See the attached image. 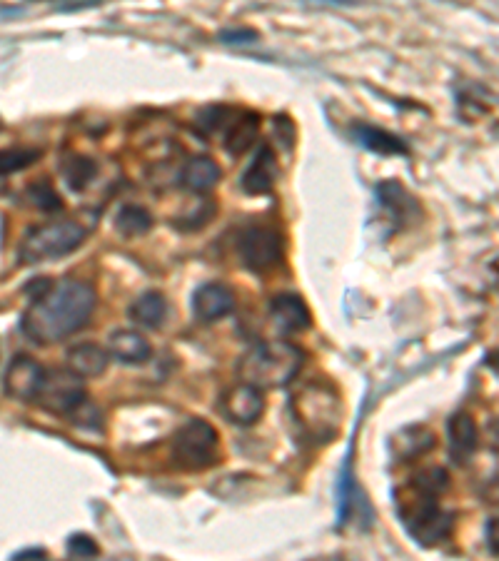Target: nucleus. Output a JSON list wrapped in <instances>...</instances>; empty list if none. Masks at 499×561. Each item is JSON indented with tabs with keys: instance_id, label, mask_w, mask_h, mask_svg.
<instances>
[{
	"instance_id": "obj_7",
	"label": "nucleus",
	"mask_w": 499,
	"mask_h": 561,
	"mask_svg": "<svg viewBox=\"0 0 499 561\" xmlns=\"http://www.w3.org/2000/svg\"><path fill=\"white\" fill-rule=\"evenodd\" d=\"M238 255L240 262H243L250 272L262 275V272L275 270L282 262L285 240H282L280 232L272 230V227L252 225L238 237Z\"/></svg>"
},
{
	"instance_id": "obj_30",
	"label": "nucleus",
	"mask_w": 499,
	"mask_h": 561,
	"mask_svg": "<svg viewBox=\"0 0 499 561\" xmlns=\"http://www.w3.org/2000/svg\"><path fill=\"white\" fill-rule=\"evenodd\" d=\"M322 561H330V559H322Z\"/></svg>"
},
{
	"instance_id": "obj_9",
	"label": "nucleus",
	"mask_w": 499,
	"mask_h": 561,
	"mask_svg": "<svg viewBox=\"0 0 499 561\" xmlns=\"http://www.w3.org/2000/svg\"><path fill=\"white\" fill-rule=\"evenodd\" d=\"M45 370L40 367L38 360H33L30 355H18L5 370L3 387L5 394L18 402H30V399H38L40 387H43Z\"/></svg>"
},
{
	"instance_id": "obj_11",
	"label": "nucleus",
	"mask_w": 499,
	"mask_h": 561,
	"mask_svg": "<svg viewBox=\"0 0 499 561\" xmlns=\"http://www.w3.org/2000/svg\"><path fill=\"white\" fill-rule=\"evenodd\" d=\"M235 310V295L223 282H205L193 295V312L200 322H218Z\"/></svg>"
},
{
	"instance_id": "obj_26",
	"label": "nucleus",
	"mask_w": 499,
	"mask_h": 561,
	"mask_svg": "<svg viewBox=\"0 0 499 561\" xmlns=\"http://www.w3.org/2000/svg\"><path fill=\"white\" fill-rule=\"evenodd\" d=\"M40 150L38 148H10V150H0V175H13L20 173V170L30 168L40 160Z\"/></svg>"
},
{
	"instance_id": "obj_23",
	"label": "nucleus",
	"mask_w": 499,
	"mask_h": 561,
	"mask_svg": "<svg viewBox=\"0 0 499 561\" xmlns=\"http://www.w3.org/2000/svg\"><path fill=\"white\" fill-rule=\"evenodd\" d=\"M115 230L123 237H140L153 230V215L140 205H123L115 215Z\"/></svg>"
},
{
	"instance_id": "obj_2",
	"label": "nucleus",
	"mask_w": 499,
	"mask_h": 561,
	"mask_svg": "<svg viewBox=\"0 0 499 561\" xmlns=\"http://www.w3.org/2000/svg\"><path fill=\"white\" fill-rule=\"evenodd\" d=\"M302 362H305V352L292 342H260L240 357L238 374L243 384H250L262 392V389L290 384L300 374Z\"/></svg>"
},
{
	"instance_id": "obj_3",
	"label": "nucleus",
	"mask_w": 499,
	"mask_h": 561,
	"mask_svg": "<svg viewBox=\"0 0 499 561\" xmlns=\"http://www.w3.org/2000/svg\"><path fill=\"white\" fill-rule=\"evenodd\" d=\"M395 504L407 534L420 547H437V544L450 537L452 514L440 507L437 497L417 492V489L407 484L405 489L395 492Z\"/></svg>"
},
{
	"instance_id": "obj_13",
	"label": "nucleus",
	"mask_w": 499,
	"mask_h": 561,
	"mask_svg": "<svg viewBox=\"0 0 499 561\" xmlns=\"http://www.w3.org/2000/svg\"><path fill=\"white\" fill-rule=\"evenodd\" d=\"M277 180V160L275 153H272L270 145H260L257 153L252 155L250 165L245 168L243 178H240V185H243V192L248 195H267L272 190Z\"/></svg>"
},
{
	"instance_id": "obj_25",
	"label": "nucleus",
	"mask_w": 499,
	"mask_h": 561,
	"mask_svg": "<svg viewBox=\"0 0 499 561\" xmlns=\"http://www.w3.org/2000/svg\"><path fill=\"white\" fill-rule=\"evenodd\" d=\"M407 484H410L412 489H417V492L430 494V497H442V494L450 489V474L442 467H425Z\"/></svg>"
},
{
	"instance_id": "obj_19",
	"label": "nucleus",
	"mask_w": 499,
	"mask_h": 561,
	"mask_svg": "<svg viewBox=\"0 0 499 561\" xmlns=\"http://www.w3.org/2000/svg\"><path fill=\"white\" fill-rule=\"evenodd\" d=\"M128 317L145 330H158L168 317V300L163 292H145L128 307Z\"/></svg>"
},
{
	"instance_id": "obj_5",
	"label": "nucleus",
	"mask_w": 499,
	"mask_h": 561,
	"mask_svg": "<svg viewBox=\"0 0 499 561\" xmlns=\"http://www.w3.org/2000/svg\"><path fill=\"white\" fill-rule=\"evenodd\" d=\"M85 240V227L78 222H48V225L30 227L18 247V260L23 265H43V262L60 260L78 250Z\"/></svg>"
},
{
	"instance_id": "obj_6",
	"label": "nucleus",
	"mask_w": 499,
	"mask_h": 561,
	"mask_svg": "<svg viewBox=\"0 0 499 561\" xmlns=\"http://www.w3.org/2000/svg\"><path fill=\"white\" fill-rule=\"evenodd\" d=\"M170 459L183 472H205L220 462V434L205 419H188L170 442Z\"/></svg>"
},
{
	"instance_id": "obj_10",
	"label": "nucleus",
	"mask_w": 499,
	"mask_h": 561,
	"mask_svg": "<svg viewBox=\"0 0 499 561\" xmlns=\"http://www.w3.org/2000/svg\"><path fill=\"white\" fill-rule=\"evenodd\" d=\"M220 407H223V414L233 424L252 427L262 417V412H265V397H262V392L257 387L240 382L223 394Z\"/></svg>"
},
{
	"instance_id": "obj_24",
	"label": "nucleus",
	"mask_w": 499,
	"mask_h": 561,
	"mask_svg": "<svg viewBox=\"0 0 499 561\" xmlns=\"http://www.w3.org/2000/svg\"><path fill=\"white\" fill-rule=\"evenodd\" d=\"M63 175L70 190L83 192L85 187L93 183L95 175H98V163L85 158V155H73V158L63 165Z\"/></svg>"
},
{
	"instance_id": "obj_8",
	"label": "nucleus",
	"mask_w": 499,
	"mask_h": 561,
	"mask_svg": "<svg viewBox=\"0 0 499 561\" xmlns=\"http://www.w3.org/2000/svg\"><path fill=\"white\" fill-rule=\"evenodd\" d=\"M38 402L45 412L58 414V417H70L88 402L83 382L70 372H45L43 387L38 392Z\"/></svg>"
},
{
	"instance_id": "obj_15",
	"label": "nucleus",
	"mask_w": 499,
	"mask_h": 561,
	"mask_svg": "<svg viewBox=\"0 0 499 561\" xmlns=\"http://www.w3.org/2000/svg\"><path fill=\"white\" fill-rule=\"evenodd\" d=\"M377 202L387 212V217L400 227H405L407 222H412V217L420 215V205L415 202V197L397 180H387V183L377 185Z\"/></svg>"
},
{
	"instance_id": "obj_18",
	"label": "nucleus",
	"mask_w": 499,
	"mask_h": 561,
	"mask_svg": "<svg viewBox=\"0 0 499 561\" xmlns=\"http://www.w3.org/2000/svg\"><path fill=\"white\" fill-rule=\"evenodd\" d=\"M350 135L355 138V143L360 145V148L370 150V153L375 155H407L405 140L387 133V130L377 128V125L355 123L350 128Z\"/></svg>"
},
{
	"instance_id": "obj_29",
	"label": "nucleus",
	"mask_w": 499,
	"mask_h": 561,
	"mask_svg": "<svg viewBox=\"0 0 499 561\" xmlns=\"http://www.w3.org/2000/svg\"><path fill=\"white\" fill-rule=\"evenodd\" d=\"M220 40L228 45H248L252 40H257V33L248 28H233V30H223V33H220Z\"/></svg>"
},
{
	"instance_id": "obj_12",
	"label": "nucleus",
	"mask_w": 499,
	"mask_h": 561,
	"mask_svg": "<svg viewBox=\"0 0 499 561\" xmlns=\"http://www.w3.org/2000/svg\"><path fill=\"white\" fill-rule=\"evenodd\" d=\"M270 317L280 330L290 332H305L312 327V315L310 307L305 305L300 295H290V292H282V295L272 297L270 300Z\"/></svg>"
},
{
	"instance_id": "obj_21",
	"label": "nucleus",
	"mask_w": 499,
	"mask_h": 561,
	"mask_svg": "<svg viewBox=\"0 0 499 561\" xmlns=\"http://www.w3.org/2000/svg\"><path fill=\"white\" fill-rule=\"evenodd\" d=\"M260 130V115L257 113H238L233 118L230 115L228 133H225V148L230 155H243L245 150H250L252 140L257 138Z\"/></svg>"
},
{
	"instance_id": "obj_28",
	"label": "nucleus",
	"mask_w": 499,
	"mask_h": 561,
	"mask_svg": "<svg viewBox=\"0 0 499 561\" xmlns=\"http://www.w3.org/2000/svg\"><path fill=\"white\" fill-rule=\"evenodd\" d=\"M68 552L70 557L78 559L98 557V544H95V539L88 537V534H75V537L68 539Z\"/></svg>"
},
{
	"instance_id": "obj_20",
	"label": "nucleus",
	"mask_w": 499,
	"mask_h": 561,
	"mask_svg": "<svg viewBox=\"0 0 499 561\" xmlns=\"http://www.w3.org/2000/svg\"><path fill=\"white\" fill-rule=\"evenodd\" d=\"M220 178H223V170H220V165L215 163L213 158H208V155H198V158L188 160L183 173H180V183L193 192L213 190V187L220 183Z\"/></svg>"
},
{
	"instance_id": "obj_1",
	"label": "nucleus",
	"mask_w": 499,
	"mask_h": 561,
	"mask_svg": "<svg viewBox=\"0 0 499 561\" xmlns=\"http://www.w3.org/2000/svg\"><path fill=\"white\" fill-rule=\"evenodd\" d=\"M95 302L98 297L88 282H58L45 295L30 302L20 327L35 345H53L88 325L95 312Z\"/></svg>"
},
{
	"instance_id": "obj_16",
	"label": "nucleus",
	"mask_w": 499,
	"mask_h": 561,
	"mask_svg": "<svg viewBox=\"0 0 499 561\" xmlns=\"http://www.w3.org/2000/svg\"><path fill=\"white\" fill-rule=\"evenodd\" d=\"M65 362H68V372L78 379H93L108 370L110 355L93 342H83V345L70 347Z\"/></svg>"
},
{
	"instance_id": "obj_14",
	"label": "nucleus",
	"mask_w": 499,
	"mask_h": 561,
	"mask_svg": "<svg viewBox=\"0 0 499 561\" xmlns=\"http://www.w3.org/2000/svg\"><path fill=\"white\" fill-rule=\"evenodd\" d=\"M447 437H450V457L455 464H467L480 444V432L472 419V414L457 412L447 422Z\"/></svg>"
},
{
	"instance_id": "obj_17",
	"label": "nucleus",
	"mask_w": 499,
	"mask_h": 561,
	"mask_svg": "<svg viewBox=\"0 0 499 561\" xmlns=\"http://www.w3.org/2000/svg\"><path fill=\"white\" fill-rule=\"evenodd\" d=\"M108 355L125 365H143L153 357V347L140 332L118 330L108 337Z\"/></svg>"
},
{
	"instance_id": "obj_4",
	"label": "nucleus",
	"mask_w": 499,
	"mask_h": 561,
	"mask_svg": "<svg viewBox=\"0 0 499 561\" xmlns=\"http://www.w3.org/2000/svg\"><path fill=\"white\" fill-rule=\"evenodd\" d=\"M292 414H295V422L300 424L307 439L317 444L332 442L337 432H340V394L332 387H327V384H305L292 399Z\"/></svg>"
},
{
	"instance_id": "obj_27",
	"label": "nucleus",
	"mask_w": 499,
	"mask_h": 561,
	"mask_svg": "<svg viewBox=\"0 0 499 561\" xmlns=\"http://www.w3.org/2000/svg\"><path fill=\"white\" fill-rule=\"evenodd\" d=\"M28 200L43 212H58L60 207H63V200H60V195L48 180H35V183L28 187Z\"/></svg>"
},
{
	"instance_id": "obj_22",
	"label": "nucleus",
	"mask_w": 499,
	"mask_h": 561,
	"mask_svg": "<svg viewBox=\"0 0 499 561\" xmlns=\"http://www.w3.org/2000/svg\"><path fill=\"white\" fill-rule=\"evenodd\" d=\"M435 447V434L425 427H405L400 434H395L392 439V452L397 459L407 462V459H417L422 454H427Z\"/></svg>"
}]
</instances>
